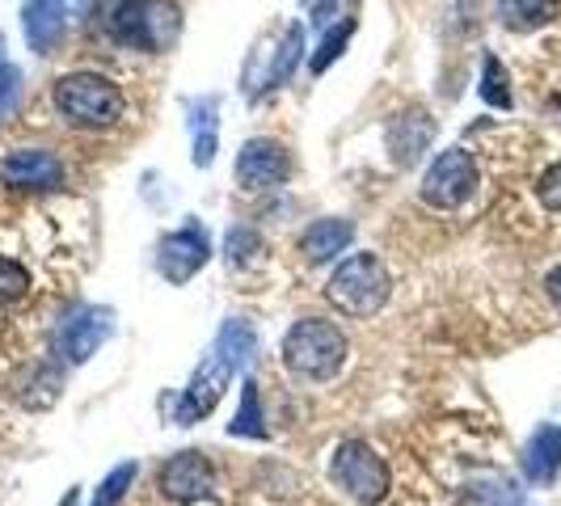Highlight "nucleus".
<instances>
[{"mask_svg":"<svg viewBox=\"0 0 561 506\" xmlns=\"http://www.w3.org/2000/svg\"><path fill=\"white\" fill-rule=\"evenodd\" d=\"M253 350H257V334H253L250 321H225L216 342H211V350H207V359L198 364V371L191 376V384L178 396L173 422H178V426H195V422L207 418V414L225 401L232 376H237L241 367H250Z\"/></svg>","mask_w":561,"mask_h":506,"instance_id":"nucleus-1","label":"nucleus"},{"mask_svg":"<svg viewBox=\"0 0 561 506\" xmlns=\"http://www.w3.org/2000/svg\"><path fill=\"white\" fill-rule=\"evenodd\" d=\"M102 26L118 47L161 56L182 34V9L173 0H102Z\"/></svg>","mask_w":561,"mask_h":506,"instance_id":"nucleus-2","label":"nucleus"},{"mask_svg":"<svg viewBox=\"0 0 561 506\" xmlns=\"http://www.w3.org/2000/svg\"><path fill=\"white\" fill-rule=\"evenodd\" d=\"M59 118L77 131H111L127 114V93L102 72H68L51 84Z\"/></svg>","mask_w":561,"mask_h":506,"instance_id":"nucleus-3","label":"nucleus"},{"mask_svg":"<svg viewBox=\"0 0 561 506\" xmlns=\"http://www.w3.org/2000/svg\"><path fill=\"white\" fill-rule=\"evenodd\" d=\"M393 296V275L385 271V262L376 253H351L334 266V275L325 283V300L334 312L351 321H367L389 304Z\"/></svg>","mask_w":561,"mask_h":506,"instance_id":"nucleus-4","label":"nucleus"},{"mask_svg":"<svg viewBox=\"0 0 561 506\" xmlns=\"http://www.w3.org/2000/svg\"><path fill=\"white\" fill-rule=\"evenodd\" d=\"M283 364L300 380H334L346 364V334L325 317H305L283 334Z\"/></svg>","mask_w":561,"mask_h":506,"instance_id":"nucleus-5","label":"nucleus"},{"mask_svg":"<svg viewBox=\"0 0 561 506\" xmlns=\"http://www.w3.org/2000/svg\"><path fill=\"white\" fill-rule=\"evenodd\" d=\"M330 478H334L337 490H346L355 503L376 506L389 498L393 490V473L385 464V456L376 448H367L364 439H346L334 448V460H330Z\"/></svg>","mask_w":561,"mask_h":506,"instance_id":"nucleus-6","label":"nucleus"},{"mask_svg":"<svg viewBox=\"0 0 561 506\" xmlns=\"http://www.w3.org/2000/svg\"><path fill=\"white\" fill-rule=\"evenodd\" d=\"M478 161H473V152H465V148H448V152H439L431 169H426V177H422V203L426 207H439V211H456V207H465L469 198L478 195Z\"/></svg>","mask_w":561,"mask_h":506,"instance_id":"nucleus-7","label":"nucleus"},{"mask_svg":"<svg viewBox=\"0 0 561 506\" xmlns=\"http://www.w3.org/2000/svg\"><path fill=\"white\" fill-rule=\"evenodd\" d=\"M0 182L13 191L47 195V191H64L68 169L51 148H9L0 157Z\"/></svg>","mask_w":561,"mask_h":506,"instance_id":"nucleus-8","label":"nucleus"},{"mask_svg":"<svg viewBox=\"0 0 561 506\" xmlns=\"http://www.w3.org/2000/svg\"><path fill=\"white\" fill-rule=\"evenodd\" d=\"M207 257H211V237H207V228L186 225V228H178V232H169L165 241H161V250H157V271H161L165 283L182 287V283H191L198 271L207 266Z\"/></svg>","mask_w":561,"mask_h":506,"instance_id":"nucleus-9","label":"nucleus"},{"mask_svg":"<svg viewBox=\"0 0 561 506\" xmlns=\"http://www.w3.org/2000/svg\"><path fill=\"white\" fill-rule=\"evenodd\" d=\"M157 490L165 494L169 503H198V498H211L216 490V469L203 451H178L169 456L157 473Z\"/></svg>","mask_w":561,"mask_h":506,"instance_id":"nucleus-10","label":"nucleus"},{"mask_svg":"<svg viewBox=\"0 0 561 506\" xmlns=\"http://www.w3.org/2000/svg\"><path fill=\"white\" fill-rule=\"evenodd\" d=\"M291 177V152L279 140H245L237 152V186L241 191H271Z\"/></svg>","mask_w":561,"mask_h":506,"instance_id":"nucleus-11","label":"nucleus"},{"mask_svg":"<svg viewBox=\"0 0 561 506\" xmlns=\"http://www.w3.org/2000/svg\"><path fill=\"white\" fill-rule=\"evenodd\" d=\"M111 309H77L68 321H59L56 350L68 364H84L89 355H98V346L111 337Z\"/></svg>","mask_w":561,"mask_h":506,"instance_id":"nucleus-12","label":"nucleus"},{"mask_svg":"<svg viewBox=\"0 0 561 506\" xmlns=\"http://www.w3.org/2000/svg\"><path fill=\"white\" fill-rule=\"evenodd\" d=\"M68 30V0H26L22 4V34L34 56H56Z\"/></svg>","mask_w":561,"mask_h":506,"instance_id":"nucleus-13","label":"nucleus"},{"mask_svg":"<svg viewBox=\"0 0 561 506\" xmlns=\"http://www.w3.org/2000/svg\"><path fill=\"white\" fill-rule=\"evenodd\" d=\"M351 241H355V225L330 216V220H312L300 232V253H305L309 266H325V262H334L337 253L351 250Z\"/></svg>","mask_w":561,"mask_h":506,"instance_id":"nucleus-14","label":"nucleus"},{"mask_svg":"<svg viewBox=\"0 0 561 506\" xmlns=\"http://www.w3.org/2000/svg\"><path fill=\"white\" fill-rule=\"evenodd\" d=\"M431 136H435V118H426V111H405L393 118L389 127V152L401 169H410L422 152L431 148Z\"/></svg>","mask_w":561,"mask_h":506,"instance_id":"nucleus-15","label":"nucleus"},{"mask_svg":"<svg viewBox=\"0 0 561 506\" xmlns=\"http://www.w3.org/2000/svg\"><path fill=\"white\" fill-rule=\"evenodd\" d=\"M561 473V430L558 426H536L533 439L524 444V478L533 485H549Z\"/></svg>","mask_w":561,"mask_h":506,"instance_id":"nucleus-16","label":"nucleus"},{"mask_svg":"<svg viewBox=\"0 0 561 506\" xmlns=\"http://www.w3.org/2000/svg\"><path fill=\"white\" fill-rule=\"evenodd\" d=\"M499 18L515 34H533L558 18V0H499Z\"/></svg>","mask_w":561,"mask_h":506,"instance_id":"nucleus-17","label":"nucleus"},{"mask_svg":"<svg viewBox=\"0 0 561 506\" xmlns=\"http://www.w3.org/2000/svg\"><path fill=\"white\" fill-rule=\"evenodd\" d=\"M300 56H305V26H287L279 38V47H275V59H271V72H266L262 89L271 93V89H279L283 81H291Z\"/></svg>","mask_w":561,"mask_h":506,"instance_id":"nucleus-18","label":"nucleus"},{"mask_svg":"<svg viewBox=\"0 0 561 506\" xmlns=\"http://www.w3.org/2000/svg\"><path fill=\"white\" fill-rule=\"evenodd\" d=\"M228 435H237V439H266V414H262V396H257L253 380H245V389H241V410L228 422Z\"/></svg>","mask_w":561,"mask_h":506,"instance_id":"nucleus-19","label":"nucleus"},{"mask_svg":"<svg viewBox=\"0 0 561 506\" xmlns=\"http://www.w3.org/2000/svg\"><path fill=\"white\" fill-rule=\"evenodd\" d=\"M216 106H220V97H203L195 111V165L198 169H211L216 161Z\"/></svg>","mask_w":561,"mask_h":506,"instance_id":"nucleus-20","label":"nucleus"},{"mask_svg":"<svg viewBox=\"0 0 561 506\" xmlns=\"http://www.w3.org/2000/svg\"><path fill=\"white\" fill-rule=\"evenodd\" d=\"M481 102L494 106V111H511V106H515V97H511V77H506V68L499 56L481 59Z\"/></svg>","mask_w":561,"mask_h":506,"instance_id":"nucleus-21","label":"nucleus"},{"mask_svg":"<svg viewBox=\"0 0 561 506\" xmlns=\"http://www.w3.org/2000/svg\"><path fill=\"white\" fill-rule=\"evenodd\" d=\"M136 473H140V464H136V460H131V464H118V469H111V473H106V481L98 485V494H93V503H89V506H118L123 498H127V490H131Z\"/></svg>","mask_w":561,"mask_h":506,"instance_id":"nucleus-22","label":"nucleus"},{"mask_svg":"<svg viewBox=\"0 0 561 506\" xmlns=\"http://www.w3.org/2000/svg\"><path fill=\"white\" fill-rule=\"evenodd\" d=\"M22 296H30V271L0 253V304H13Z\"/></svg>","mask_w":561,"mask_h":506,"instance_id":"nucleus-23","label":"nucleus"},{"mask_svg":"<svg viewBox=\"0 0 561 506\" xmlns=\"http://www.w3.org/2000/svg\"><path fill=\"white\" fill-rule=\"evenodd\" d=\"M351 34H355V22H351V18H346V22H337V30H330V34L321 38V47H317V56H312V72H325V68L346 51Z\"/></svg>","mask_w":561,"mask_h":506,"instance_id":"nucleus-24","label":"nucleus"},{"mask_svg":"<svg viewBox=\"0 0 561 506\" xmlns=\"http://www.w3.org/2000/svg\"><path fill=\"white\" fill-rule=\"evenodd\" d=\"M18 102H22V72L4 59V38H0V118H9Z\"/></svg>","mask_w":561,"mask_h":506,"instance_id":"nucleus-25","label":"nucleus"},{"mask_svg":"<svg viewBox=\"0 0 561 506\" xmlns=\"http://www.w3.org/2000/svg\"><path fill=\"white\" fill-rule=\"evenodd\" d=\"M257 250H262V237L253 228H232L228 232V262H250Z\"/></svg>","mask_w":561,"mask_h":506,"instance_id":"nucleus-26","label":"nucleus"},{"mask_svg":"<svg viewBox=\"0 0 561 506\" xmlns=\"http://www.w3.org/2000/svg\"><path fill=\"white\" fill-rule=\"evenodd\" d=\"M536 198H540L549 211H561V161L536 177Z\"/></svg>","mask_w":561,"mask_h":506,"instance_id":"nucleus-27","label":"nucleus"},{"mask_svg":"<svg viewBox=\"0 0 561 506\" xmlns=\"http://www.w3.org/2000/svg\"><path fill=\"white\" fill-rule=\"evenodd\" d=\"M545 291H549V300L561 309V266L558 271H549V279H545Z\"/></svg>","mask_w":561,"mask_h":506,"instance_id":"nucleus-28","label":"nucleus"},{"mask_svg":"<svg viewBox=\"0 0 561 506\" xmlns=\"http://www.w3.org/2000/svg\"><path fill=\"white\" fill-rule=\"evenodd\" d=\"M300 4H305V9H312L321 22H325V13H334V0H300Z\"/></svg>","mask_w":561,"mask_h":506,"instance_id":"nucleus-29","label":"nucleus"},{"mask_svg":"<svg viewBox=\"0 0 561 506\" xmlns=\"http://www.w3.org/2000/svg\"><path fill=\"white\" fill-rule=\"evenodd\" d=\"M553 111H558V114H561V93H558V97H553Z\"/></svg>","mask_w":561,"mask_h":506,"instance_id":"nucleus-30","label":"nucleus"}]
</instances>
